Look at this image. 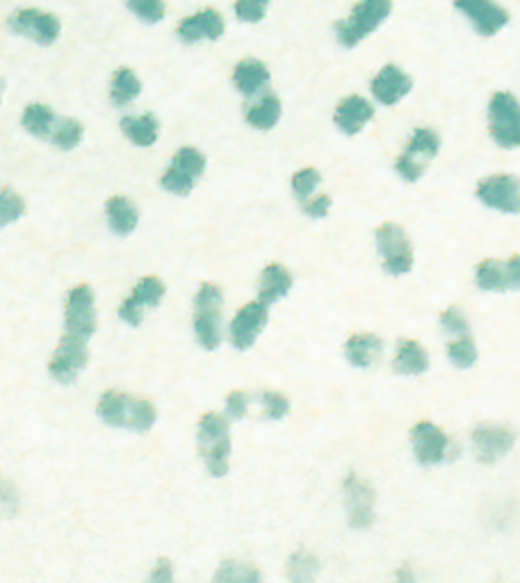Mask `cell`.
I'll return each mask as SVG.
<instances>
[{
    "label": "cell",
    "mask_w": 520,
    "mask_h": 583,
    "mask_svg": "<svg viewBox=\"0 0 520 583\" xmlns=\"http://www.w3.org/2000/svg\"><path fill=\"white\" fill-rule=\"evenodd\" d=\"M393 7V0H359V3H354L345 19H340L333 26L338 44L343 48H356L363 44L393 16Z\"/></svg>",
    "instance_id": "6da1fadb"
},
{
    "label": "cell",
    "mask_w": 520,
    "mask_h": 583,
    "mask_svg": "<svg viewBox=\"0 0 520 583\" xmlns=\"http://www.w3.org/2000/svg\"><path fill=\"white\" fill-rule=\"evenodd\" d=\"M101 420L117 429L146 433L156 424V406L146 399L130 397L124 392H105L96 406Z\"/></svg>",
    "instance_id": "7a4b0ae2"
},
{
    "label": "cell",
    "mask_w": 520,
    "mask_h": 583,
    "mask_svg": "<svg viewBox=\"0 0 520 583\" xmlns=\"http://www.w3.org/2000/svg\"><path fill=\"white\" fill-rule=\"evenodd\" d=\"M224 294L215 283H203L194 299V333L203 349L213 351L222 342Z\"/></svg>",
    "instance_id": "3957f363"
},
{
    "label": "cell",
    "mask_w": 520,
    "mask_h": 583,
    "mask_svg": "<svg viewBox=\"0 0 520 583\" xmlns=\"http://www.w3.org/2000/svg\"><path fill=\"white\" fill-rule=\"evenodd\" d=\"M199 447L206 461L208 472L213 476H224L229 472L231 438L229 422L217 413H206L199 420Z\"/></svg>",
    "instance_id": "277c9868"
},
{
    "label": "cell",
    "mask_w": 520,
    "mask_h": 583,
    "mask_svg": "<svg viewBox=\"0 0 520 583\" xmlns=\"http://www.w3.org/2000/svg\"><path fill=\"white\" fill-rule=\"evenodd\" d=\"M489 130L502 149L520 146V101L511 92H495L489 101Z\"/></svg>",
    "instance_id": "5b68a950"
},
{
    "label": "cell",
    "mask_w": 520,
    "mask_h": 583,
    "mask_svg": "<svg viewBox=\"0 0 520 583\" xmlns=\"http://www.w3.org/2000/svg\"><path fill=\"white\" fill-rule=\"evenodd\" d=\"M452 5L479 37H495L511 21L509 10L498 0H452Z\"/></svg>",
    "instance_id": "8992f818"
},
{
    "label": "cell",
    "mask_w": 520,
    "mask_h": 583,
    "mask_svg": "<svg viewBox=\"0 0 520 583\" xmlns=\"http://www.w3.org/2000/svg\"><path fill=\"white\" fill-rule=\"evenodd\" d=\"M10 30L39 46H53L60 39L62 23L51 12L37 10V7H21L10 16Z\"/></svg>",
    "instance_id": "52a82bcc"
},
{
    "label": "cell",
    "mask_w": 520,
    "mask_h": 583,
    "mask_svg": "<svg viewBox=\"0 0 520 583\" xmlns=\"http://www.w3.org/2000/svg\"><path fill=\"white\" fill-rule=\"evenodd\" d=\"M203 171H206V158H203V153L192 149V146H183V149L174 155L172 167L165 171L160 185L165 187L167 192L185 196L192 192L194 183H197V178H201Z\"/></svg>",
    "instance_id": "ba28073f"
},
{
    "label": "cell",
    "mask_w": 520,
    "mask_h": 583,
    "mask_svg": "<svg viewBox=\"0 0 520 583\" xmlns=\"http://www.w3.org/2000/svg\"><path fill=\"white\" fill-rule=\"evenodd\" d=\"M377 246L381 258H384V269L393 276H404L413 267V249L406 233L397 224H384L377 231Z\"/></svg>",
    "instance_id": "9c48e42d"
},
{
    "label": "cell",
    "mask_w": 520,
    "mask_h": 583,
    "mask_svg": "<svg viewBox=\"0 0 520 583\" xmlns=\"http://www.w3.org/2000/svg\"><path fill=\"white\" fill-rule=\"evenodd\" d=\"M64 324L67 333L76 335L80 340H89L96 331V310H94V292L89 285H76L67 297L64 308Z\"/></svg>",
    "instance_id": "30bf717a"
},
{
    "label": "cell",
    "mask_w": 520,
    "mask_h": 583,
    "mask_svg": "<svg viewBox=\"0 0 520 583\" xmlns=\"http://www.w3.org/2000/svg\"><path fill=\"white\" fill-rule=\"evenodd\" d=\"M87 340H80L76 335L64 333L60 340V347L55 349L48 372L58 383H73L80 376V372L87 367L89 353H87Z\"/></svg>",
    "instance_id": "8fae6325"
},
{
    "label": "cell",
    "mask_w": 520,
    "mask_h": 583,
    "mask_svg": "<svg viewBox=\"0 0 520 583\" xmlns=\"http://www.w3.org/2000/svg\"><path fill=\"white\" fill-rule=\"evenodd\" d=\"M224 32L226 21L215 7H203V10L192 12L176 26V37L188 46L201 44V41H217L224 37Z\"/></svg>",
    "instance_id": "7c38bea8"
},
{
    "label": "cell",
    "mask_w": 520,
    "mask_h": 583,
    "mask_svg": "<svg viewBox=\"0 0 520 583\" xmlns=\"http://www.w3.org/2000/svg\"><path fill=\"white\" fill-rule=\"evenodd\" d=\"M477 196L484 205L493 210L507 212V215H518L520 212V178L498 174L479 180Z\"/></svg>",
    "instance_id": "4fadbf2b"
},
{
    "label": "cell",
    "mask_w": 520,
    "mask_h": 583,
    "mask_svg": "<svg viewBox=\"0 0 520 583\" xmlns=\"http://www.w3.org/2000/svg\"><path fill=\"white\" fill-rule=\"evenodd\" d=\"M345 506L349 524L354 529H368L375 520V490L359 474H349L345 479Z\"/></svg>",
    "instance_id": "5bb4252c"
},
{
    "label": "cell",
    "mask_w": 520,
    "mask_h": 583,
    "mask_svg": "<svg viewBox=\"0 0 520 583\" xmlns=\"http://www.w3.org/2000/svg\"><path fill=\"white\" fill-rule=\"evenodd\" d=\"M267 308H270V303L260 299L247 303L245 308H240V312L231 322V342L235 349L245 351L249 347H254L260 331H263L267 324V317H270V310Z\"/></svg>",
    "instance_id": "9a60e30c"
},
{
    "label": "cell",
    "mask_w": 520,
    "mask_h": 583,
    "mask_svg": "<svg viewBox=\"0 0 520 583\" xmlns=\"http://www.w3.org/2000/svg\"><path fill=\"white\" fill-rule=\"evenodd\" d=\"M516 445V435L502 424H479L473 431V447L482 463H495Z\"/></svg>",
    "instance_id": "2e32d148"
},
{
    "label": "cell",
    "mask_w": 520,
    "mask_h": 583,
    "mask_svg": "<svg viewBox=\"0 0 520 583\" xmlns=\"http://www.w3.org/2000/svg\"><path fill=\"white\" fill-rule=\"evenodd\" d=\"M477 285L486 292H505L520 290V256H511L509 260H484L477 267Z\"/></svg>",
    "instance_id": "e0dca14e"
},
{
    "label": "cell",
    "mask_w": 520,
    "mask_h": 583,
    "mask_svg": "<svg viewBox=\"0 0 520 583\" xmlns=\"http://www.w3.org/2000/svg\"><path fill=\"white\" fill-rule=\"evenodd\" d=\"M411 89V76L402 67H397V64H384L370 82V92L381 105H397L402 98L411 94Z\"/></svg>",
    "instance_id": "ac0fdd59"
},
{
    "label": "cell",
    "mask_w": 520,
    "mask_h": 583,
    "mask_svg": "<svg viewBox=\"0 0 520 583\" xmlns=\"http://www.w3.org/2000/svg\"><path fill=\"white\" fill-rule=\"evenodd\" d=\"M413 449L422 465H438L448 458L450 438L432 422H418L411 431Z\"/></svg>",
    "instance_id": "d6986e66"
},
{
    "label": "cell",
    "mask_w": 520,
    "mask_h": 583,
    "mask_svg": "<svg viewBox=\"0 0 520 583\" xmlns=\"http://www.w3.org/2000/svg\"><path fill=\"white\" fill-rule=\"evenodd\" d=\"M372 119H375V108H372L368 98H363L359 94L343 98V101L338 103L336 112H333V121H336V126L343 130L345 135L361 133Z\"/></svg>",
    "instance_id": "ffe728a7"
},
{
    "label": "cell",
    "mask_w": 520,
    "mask_h": 583,
    "mask_svg": "<svg viewBox=\"0 0 520 583\" xmlns=\"http://www.w3.org/2000/svg\"><path fill=\"white\" fill-rule=\"evenodd\" d=\"M233 85L242 96H258L263 89L270 85V69L263 60L256 57H245L235 64L233 69Z\"/></svg>",
    "instance_id": "44dd1931"
},
{
    "label": "cell",
    "mask_w": 520,
    "mask_h": 583,
    "mask_svg": "<svg viewBox=\"0 0 520 583\" xmlns=\"http://www.w3.org/2000/svg\"><path fill=\"white\" fill-rule=\"evenodd\" d=\"M105 212H108L110 228L117 235H130L137 228V221H140V212L126 196H112L105 205Z\"/></svg>",
    "instance_id": "7402d4cb"
},
{
    "label": "cell",
    "mask_w": 520,
    "mask_h": 583,
    "mask_svg": "<svg viewBox=\"0 0 520 583\" xmlns=\"http://www.w3.org/2000/svg\"><path fill=\"white\" fill-rule=\"evenodd\" d=\"M381 349H384V344L377 338V335L372 333H361V335H354V338H349L345 344V353H347V360L352 363L354 367H370L375 360L379 358Z\"/></svg>",
    "instance_id": "603a6c76"
},
{
    "label": "cell",
    "mask_w": 520,
    "mask_h": 583,
    "mask_svg": "<svg viewBox=\"0 0 520 583\" xmlns=\"http://www.w3.org/2000/svg\"><path fill=\"white\" fill-rule=\"evenodd\" d=\"M429 367V356L425 347L418 340H402L400 349H397L395 369L406 376L425 374Z\"/></svg>",
    "instance_id": "cb8c5ba5"
},
{
    "label": "cell",
    "mask_w": 520,
    "mask_h": 583,
    "mask_svg": "<svg viewBox=\"0 0 520 583\" xmlns=\"http://www.w3.org/2000/svg\"><path fill=\"white\" fill-rule=\"evenodd\" d=\"M292 287V274L283 265L265 267L260 276V301L274 303L286 297Z\"/></svg>",
    "instance_id": "d4e9b609"
},
{
    "label": "cell",
    "mask_w": 520,
    "mask_h": 583,
    "mask_svg": "<svg viewBox=\"0 0 520 583\" xmlns=\"http://www.w3.org/2000/svg\"><path fill=\"white\" fill-rule=\"evenodd\" d=\"M247 123L258 130H270L281 119V101L274 94H263L256 103H251L247 112Z\"/></svg>",
    "instance_id": "484cf974"
},
{
    "label": "cell",
    "mask_w": 520,
    "mask_h": 583,
    "mask_svg": "<svg viewBox=\"0 0 520 583\" xmlns=\"http://www.w3.org/2000/svg\"><path fill=\"white\" fill-rule=\"evenodd\" d=\"M121 130L135 146H153L158 142V119L153 114H140V117L121 119Z\"/></svg>",
    "instance_id": "4316f807"
},
{
    "label": "cell",
    "mask_w": 520,
    "mask_h": 583,
    "mask_svg": "<svg viewBox=\"0 0 520 583\" xmlns=\"http://www.w3.org/2000/svg\"><path fill=\"white\" fill-rule=\"evenodd\" d=\"M142 94V82L135 76V71L130 69H117L115 76L110 82V98L117 108H126L133 101H137V96Z\"/></svg>",
    "instance_id": "83f0119b"
},
{
    "label": "cell",
    "mask_w": 520,
    "mask_h": 583,
    "mask_svg": "<svg viewBox=\"0 0 520 583\" xmlns=\"http://www.w3.org/2000/svg\"><path fill=\"white\" fill-rule=\"evenodd\" d=\"M55 121H58L55 112L44 103H30L28 108L23 110V119H21L23 128L35 137H51Z\"/></svg>",
    "instance_id": "f1b7e54d"
},
{
    "label": "cell",
    "mask_w": 520,
    "mask_h": 583,
    "mask_svg": "<svg viewBox=\"0 0 520 583\" xmlns=\"http://www.w3.org/2000/svg\"><path fill=\"white\" fill-rule=\"evenodd\" d=\"M438 149H441V139H438L434 130L418 128L416 133H413V137L409 139V144H406L404 155H409V158L425 164V160L434 158Z\"/></svg>",
    "instance_id": "f546056e"
},
{
    "label": "cell",
    "mask_w": 520,
    "mask_h": 583,
    "mask_svg": "<svg viewBox=\"0 0 520 583\" xmlns=\"http://www.w3.org/2000/svg\"><path fill=\"white\" fill-rule=\"evenodd\" d=\"M83 123L76 119H60L55 121L53 133H51V142L58 146L62 151H71L83 142Z\"/></svg>",
    "instance_id": "4dcf8cb0"
},
{
    "label": "cell",
    "mask_w": 520,
    "mask_h": 583,
    "mask_svg": "<svg viewBox=\"0 0 520 583\" xmlns=\"http://www.w3.org/2000/svg\"><path fill=\"white\" fill-rule=\"evenodd\" d=\"M162 297H165V283L156 276H144L142 281L135 285L130 301L137 303V306L144 310V308H156L162 301Z\"/></svg>",
    "instance_id": "1f68e13d"
},
{
    "label": "cell",
    "mask_w": 520,
    "mask_h": 583,
    "mask_svg": "<svg viewBox=\"0 0 520 583\" xmlns=\"http://www.w3.org/2000/svg\"><path fill=\"white\" fill-rule=\"evenodd\" d=\"M126 7L142 23H149V26H156L167 14L165 0H126Z\"/></svg>",
    "instance_id": "d6a6232c"
},
{
    "label": "cell",
    "mask_w": 520,
    "mask_h": 583,
    "mask_svg": "<svg viewBox=\"0 0 520 583\" xmlns=\"http://www.w3.org/2000/svg\"><path fill=\"white\" fill-rule=\"evenodd\" d=\"M448 356H450L452 363L457 367H461V369L473 367L475 360H477V344H475L473 338H470L468 333H461L457 340L450 342Z\"/></svg>",
    "instance_id": "836d02e7"
},
{
    "label": "cell",
    "mask_w": 520,
    "mask_h": 583,
    "mask_svg": "<svg viewBox=\"0 0 520 583\" xmlns=\"http://www.w3.org/2000/svg\"><path fill=\"white\" fill-rule=\"evenodd\" d=\"M272 0H235L233 14L240 23H260L267 16Z\"/></svg>",
    "instance_id": "e575fe53"
},
{
    "label": "cell",
    "mask_w": 520,
    "mask_h": 583,
    "mask_svg": "<svg viewBox=\"0 0 520 583\" xmlns=\"http://www.w3.org/2000/svg\"><path fill=\"white\" fill-rule=\"evenodd\" d=\"M318 561H315L313 554L308 552H297L290 558V568H288V577L292 581H313L315 574H318Z\"/></svg>",
    "instance_id": "d590c367"
},
{
    "label": "cell",
    "mask_w": 520,
    "mask_h": 583,
    "mask_svg": "<svg viewBox=\"0 0 520 583\" xmlns=\"http://www.w3.org/2000/svg\"><path fill=\"white\" fill-rule=\"evenodd\" d=\"M26 212V201L12 190L0 192V228L12 224Z\"/></svg>",
    "instance_id": "8d00e7d4"
},
{
    "label": "cell",
    "mask_w": 520,
    "mask_h": 583,
    "mask_svg": "<svg viewBox=\"0 0 520 583\" xmlns=\"http://www.w3.org/2000/svg\"><path fill=\"white\" fill-rule=\"evenodd\" d=\"M258 579H260V572L254 568V565L238 563V561H226L215 574V581H258Z\"/></svg>",
    "instance_id": "74e56055"
},
{
    "label": "cell",
    "mask_w": 520,
    "mask_h": 583,
    "mask_svg": "<svg viewBox=\"0 0 520 583\" xmlns=\"http://www.w3.org/2000/svg\"><path fill=\"white\" fill-rule=\"evenodd\" d=\"M320 185V171L318 169H302L292 176V192L297 194V199L306 201L308 196L315 192V187Z\"/></svg>",
    "instance_id": "f35d334b"
},
{
    "label": "cell",
    "mask_w": 520,
    "mask_h": 583,
    "mask_svg": "<svg viewBox=\"0 0 520 583\" xmlns=\"http://www.w3.org/2000/svg\"><path fill=\"white\" fill-rule=\"evenodd\" d=\"M260 401H263L267 420H283L290 410V401L279 392H265Z\"/></svg>",
    "instance_id": "ab89813d"
},
{
    "label": "cell",
    "mask_w": 520,
    "mask_h": 583,
    "mask_svg": "<svg viewBox=\"0 0 520 583\" xmlns=\"http://www.w3.org/2000/svg\"><path fill=\"white\" fill-rule=\"evenodd\" d=\"M0 508L5 513L19 511V490H16L10 479H3V476H0Z\"/></svg>",
    "instance_id": "60d3db41"
},
{
    "label": "cell",
    "mask_w": 520,
    "mask_h": 583,
    "mask_svg": "<svg viewBox=\"0 0 520 583\" xmlns=\"http://www.w3.org/2000/svg\"><path fill=\"white\" fill-rule=\"evenodd\" d=\"M395 167H397V171H400V176L404 180H409V183H416V180H420L422 174H425V164L409 158V155H404V153L400 155V158H397Z\"/></svg>",
    "instance_id": "b9f144b4"
},
{
    "label": "cell",
    "mask_w": 520,
    "mask_h": 583,
    "mask_svg": "<svg viewBox=\"0 0 520 583\" xmlns=\"http://www.w3.org/2000/svg\"><path fill=\"white\" fill-rule=\"evenodd\" d=\"M441 324L448 333L454 335H461V333H468V319L461 315V310L457 308H448L441 315Z\"/></svg>",
    "instance_id": "7bdbcfd3"
},
{
    "label": "cell",
    "mask_w": 520,
    "mask_h": 583,
    "mask_svg": "<svg viewBox=\"0 0 520 583\" xmlns=\"http://www.w3.org/2000/svg\"><path fill=\"white\" fill-rule=\"evenodd\" d=\"M247 408H249V397L242 390H235L226 397V413H229L231 420H242V417L247 415Z\"/></svg>",
    "instance_id": "ee69618b"
},
{
    "label": "cell",
    "mask_w": 520,
    "mask_h": 583,
    "mask_svg": "<svg viewBox=\"0 0 520 583\" xmlns=\"http://www.w3.org/2000/svg\"><path fill=\"white\" fill-rule=\"evenodd\" d=\"M331 210V199L329 196H315V199H306L304 201V212L308 217L313 219H322L327 217Z\"/></svg>",
    "instance_id": "f6af8a7d"
},
{
    "label": "cell",
    "mask_w": 520,
    "mask_h": 583,
    "mask_svg": "<svg viewBox=\"0 0 520 583\" xmlns=\"http://www.w3.org/2000/svg\"><path fill=\"white\" fill-rule=\"evenodd\" d=\"M142 315H144V310L137 306V303H133L130 299H126L124 303H121V308H119V317L124 319L126 324L130 326H140L142 322Z\"/></svg>",
    "instance_id": "bcb514c9"
},
{
    "label": "cell",
    "mask_w": 520,
    "mask_h": 583,
    "mask_svg": "<svg viewBox=\"0 0 520 583\" xmlns=\"http://www.w3.org/2000/svg\"><path fill=\"white\" fill-rule=\"evenodd\" d=\"M174 579V570H172V563L167 561V558H162V561L156 563V568L151 572V581L156 583H167Z\"/></svg>",
    "instance_id": "7dc6e473"
},
{
    "label": "cell",
    "mask_w": 520,
    "mask_h": 583,
    "mask_svg": "<svg viewBox=\"0 0 520 583\" xmlns=\"http://www.w3.org/2000/svg\"><path fill=\"white\" fill-rule=\"evenodd\" d=\"M3 92H5V80L0 78V98H3Z\"/></svg>",
    "instance_id": "c3c4849f"
}]
</instances>
